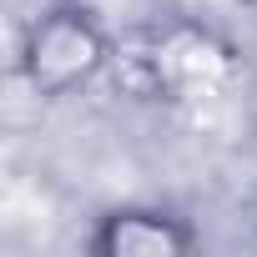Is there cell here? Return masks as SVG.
I'll list each match as a JSON object with an SVG mask.
<instances>
[{"instance_id": "obj_1", "label": "cell", "mask_w": 257, "mask_h": 257, "mask_svg": "<svg viewBox=\"0 0 257 257\" xmlns=\"http://www.w3.org/2000/svg\"><path fill=\"white\" fill-rule=\"evenodd\" d=\"M111 66V36L86 6H46L21 36V81L41 101L81 96Z\"/></svg>"}, {"instance_id": "obj_2", "label": "cell", "mask_w": 257, "mask_h": 257, "mask_svg": "<svg viewBox=\"0 0 257 257\" xmlns=\"http://www.w3.org/2000/svg\"><path fill=\"white\" fill-rule=\"evenodd\" d=\"M202 247V232L162 207H116L96 217L86 252L91 257H187Z\"/></svg>"}]
</instances>
